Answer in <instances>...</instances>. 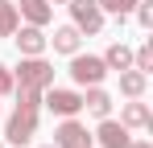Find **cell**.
<instances>
[{
  "label": "cell",
  "instance_id": "5",
  "mask_svg": "<svg viewBox=\"0 0 153 148\" xmlns=\"http://www.w3.org/2000/svg\"><path fill=\"white\" fill-rule=\"evenodd\" d=\"M42 95H46L42 103L50 107L54 115H62V119H66V115H79V111H83V95H75V91H58V86H46Z\"/></svg>",
  "mask_w": 153,
  "mask_h": 148
},
{
  "label": "cell",
  "instance_id": "14",
  "mask_svg": "<svg viewBox=\"0 0 153 148\" xmlns=\"http://www.w3.org/2000/svg\"><path fill=\"white\" fill-rule=\"evenodd\" d=\"M83 107H87V111H91V115H108V111H112V99H108V91H100V86H91V91H87V95H83Z\"/></svg>",
  "mask_w": 153,
  "mask_h": 148
},
{
  "label": "cell",
  "instance_id": "7",
  "mask_svg": "<svg viewBox=\"0 0 153 148\" xmlns=\"http://www.w3.org/2000/svg\"><path fill=\"white\" fill-rule=\"evenodd\" d=\"M46 45H50V37L42 33V25H25V29H17V49H21L25 58H33V53H42Z\"/></svg>",
  "mask_w": 153,
  "mask_h": 148
},
{
  "label": "cell",
  "instance_id": "12",
  "mask_svg": "<svg viewBox=\"0 0 153 148\" xmlns=\"http://www.w3.org/2000/svg\"><path fill=\"white\" fill-rule=\"evenodd\" d=\"M120 123L124 127H149L153 115H149V107L145 103H124V111H120Z\"/></svg>",
  "mask_w": 153,
  "mask_h": 148
},
{
  "label": "cell",
  "instance_id": "19",
  "mask_svg": "<svg viewBox=\"0 0 153 148\" xmlns=\"http://www.w3.org/2000/svg\"><path fill=\"white\" fill-rule=\"evenodd\" d=\"M8 91H13V70L0 62V95H8Z\"/></svg>",
  "mask_w": 153,
  "mask_h": 148
},
{
  "label": "cell",
  "instance_id": "1",
  "mask_svg": "<svg viewBox=\"0 0 153 148\" xmlns=\"http://www.w3.org/2000/svg\"><path fill=\"white\" fill-rule=\"evenodd\" d=\"M37 107H42V91L21 86V103H17V111L8 115V127H4L8 144H29L33 140V132H37Z\"/></svg>",
  "mask_w": 153,
  "mask_h": 148
},
{
  "label": "cell",
  "instance_id": "3",
  "mask_svg": "<svg viewBox=\"0 0 153 148\" xmlns=\"http://www.w3.org/2000/svg\"><path fill=\"white\" fill-rule=\"evenodd\" d=\"M108 66H103V58H91V53H75V62H71V78H75L79 86H100Z\"/></svg>",
  "mask_w": 153,
  "mask_h": 148
},
{
  "label": "cell",
  "instance_id": "2",
  "mask_svg": "<svg viewBox=\"0 0 153 148\" xmlns=\"http://www.w3.org/2000/svg\"><path fill=\"white\" fill-rule=\"evenodd\" d=\"M13 86L46 91V86H54V66L42 58V53H33V58H21V66H17V74H13Z\"/></svg>",
  "mask_w": 153,
  "mask_h": 148
},
{
  "label": "cell",
  "instance_id": "11",
  "mask_svg": "<svg viewBox=\"0 0 153 148\" xmlns=\"http://www.w3.org/2000/svg\"><path fill=\"white\" fill-rule=\"evenodd\" d=\"M54 49H58V53H79V41H83V37H79V29L75 25H62V29H54Z\"/></svg>",
  "mask_w": 153,
  "mask_h": 148
},
{
  "label": "cell",
  "instance_id": "17",
  "mask_svg": "<svg viewBox=\"0 0 153 148\" xmlns=\"http://www.w3.org/2000/svg\"><path fill=\"white\" fill-rule=\"evenodd\" d=\"M103 12H116V17H124V12H132L137 8V0H95Z\"/></svg>",
  "mask_w": 153,
  "mask_h": 148
},
{
  "label": "cell",
  "instance_id": "22",
  "mask_svg": "<svg viewBox=\"0 0 153 148\" xmlns=\"http://www.w3.org/2000/svg\"><path fill=\"white\" fill-rule=\"evenodd\" d=\"M46 148H54V144H46Z\"/></svg>",
  "mask_w": 153,
  "mask_h": 148
},
{
  "label": "cell",
  "instance_id": "4",
  "mask_svg": "<svg viewBox=\"0 0 153 148\" xmlns=\"http://www.w3.org/2000/svg\"><path fill=\"white\" fill-rule=\"evenodd\" d=\"M71 17H75L79 33H100L103 29V8L95 0H71Z\"/></svg>",
  "mask_w": 153,
  "mask_h": 148
},
{
  "label": "cell",
  "instance_id": "20",
  "mask_svg": "<svg viewBox=\"0 0 153 148\" xmlns=\"http://www.w3.org/2000/svg\"><path fill=\"white\" fill-rule=\"evenodd\" d=\"M128 148H153V144H145V140H141V144H132V140H128Z\"/></svg>",
  "mask_w": 153,
  "mask_h": 148
},
{
  "label": "cell",
  "instance_id": "6",
  "mask_svg": "<svg viewBox=\"0 0 153 148\" xmlns=\"http://www.w3.org/2000/svg\"><path fill=\"white\" fill-rule=\"evenodd\" d=\"M54 148H91V132L66 115V123L54 132Z\"/></svg>",
  "mask_w": 153,
  "mask_h": 148
},
{
  "label": "cell",
  "instance_id": "18",
  "mask_svg": "<svg viewBox=\"0 0 153 148\" xmlns=\"http://www.w3.org/2000/svg\"><path fill=\"white\" fill-rule=\"evenodd\" d=\"M132 12H137V21L145 25V29H153V0H137Z\"/></svg>",
  "mask_w": 153,
  "mask_h": 148
},
{
  "label": "cell",
  "instance_id": "10",
  "mask_svg": "<svg viewBox=\"0 0 153 148\" xmlns=\"http://www.w3.org/2000/svg\"><path fill=\"white\" fill-rule=\"evenodd\" d=\"M21 17L29 25H50L54 8H50V0H21Z\"/></svg>",
  "mask_w": 153,
  "mask_h": 148
},
{
  "label": "cell",
  "instance_id": "16",
  "mask_svg": "<svg viewBox=\"0 0 153 148\" xmlns=\"http://www.w3.org/2000/svg\"><path fill=\"white\" fill-rule=\"evenodd\" d=\"M132 70H145V74L153 70V45H149V41H145V45L132 53Z\"/></svg>",
  "mask_w": 153,
  "mask_h": 148
},
{
  "label": "cell",
  "instance_id": "9",
  "mask_svg": "<svg viewBox=\"0 0 153 148\" xmlns=\"http://www.w3.org/2000/svg\"><path fill=\"white\" fill-rule=\"evenodd\" d=\"M145 86H149V74H145V70H132V66L120 70V91H124L128 99H141V95H145Z\"/></svg>",
  "mask_w": 153,
  "mask_h": 148
},
{
  "label": "cell",
  "instance_id": "8",
  "mask_svg": "<svg viewBox=\"0 0 153 148\" xmlns=\"http://www.w3.org/2000/svg\"><path fill=\"white\" fill-rule=\"evenodd\" d=\"M91 140H100L103 148H128V127H124V123H116V119H108V115H103L100 132H95Z\"/></svg>",
  "mask_w": 153,
  "mask_h": 148
},
{
  "label": "cell",
  "instance_id": "15",
  "mask_svg": "<svg viewBox=\"0 0 153 148\" xmlns=\"http://www.w3.org/2000/svg\"><path fill=\"white\" fill-rule=\"evenodd\" d=\"M17 33V4L0 0V37H13Z\"/></svg>",
  "mask_w": 153,
  "mask_h": 148
},
{
  "label": "cell",
  "instance_id": "13",
  "mask_svg": "<svg viewBox=\"0 0 153 148\" xmlns=\"http://www.w3.org/2000/svg\"><path fill=\"white\" fill-rule=\"evenodd\" d=\"M103 66H108V70H128V66H132V49H128L124 41L108 45V53H103Z\"/></svg>",
  "mask_w": 153,
  "mask_h": 148
},
{
  "label": "cell",
  "instance_id": "21",
  "mask_svg": "<svg viewBox=\"0 0 153 148\" xmlns=\"http://www.w3.org/2000/svg\"><path fill=\"white\" fill-rule=\"evenodd\" d=\"M50 4H66V0H50Z\"/></svg>",
  "mask_w": 153,
  "mask_h": 148
},
{
  "label": "cell",
  "instance_id": "23",
  "mask_svg": "<svg viewBox=\"0 0 153 148\" xmlns=\"http://www.w3.org/2000/svg\"><path fill=\"white\" fill-rule=\"evenodd\" d=\"M0 148H4V144H0Z\"/></svg>",
  "mask_w": 153,
  "mask_h": 148
}]
</instances>
